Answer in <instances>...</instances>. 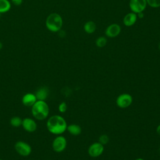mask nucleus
Returning a JSON list of instances; mask_svg holds the SVG:
<instances>
[{"label":"nucleus","mask_w":160,"mask_h":160,"mask_svg":"<svg viewBox=\"0 0 160 160\" xmlns=\"http://www.w3.org/2000/svg\"><path fill=\"white\" fill-rule=\"evenodd\" d=\"M69 134L73 136H78L82 132L81 127L76 124H71L68 125L66 129Z\"/></svg>","instance_id":"obj_14"},{"label":"nucleus","mask_w":160,"mask_h":160,"mask_svg":"<svg viewBox=\"0 0 160 160\" xmlns=\"http://www.w3.org/2000/svg\"><path fill=\"white\" fill-rule=\"evenodd\" d=\"M109 136L107 134H101L99 137V141L98 142H100L101 144H102V145H106L109 142Z\"/></svg>","instance_id":"obj_20"},{"label":"nucleus","mask_w":160,"mask_h":160,"mask_svg":"<svg viewBox=\"0 0 160 160\" xmlns=\"http://www.w3.org/2000/svg\"><path fill=\"white\" fill-rule=\"evenodd\" d=\"M11 2L15 6H19L22 4V0H11Z\"/></svg>","instance_id":"obj_22"},{"label":"nucleus","mask_w":160,"mask_h":160,"mask_svg":"<svg viewBox=\"0 0 160 160\" xmlns=\"http://www.w3.org/2000/svg\"><path fill=\"white\" fill-rule=\"evenodd\" d=\"M129 4L131 11L136 14L143 12L148 5L146 0H130Z\"/></svg>","instance_id":"obj_8"},{"label":"nucleus","mask_w":160,"mask_h":160,"mask_svg":"<svg viewBox=\"0 0 160 160\" xmlns=\"http://www.w3.org/2000/svg\"><path fill=\"white\" fill-rule=\"evenodd\" d=\"M138 19L137 14L131 12L125 15L123 18V23L127 27H130L134 25Z\"/></svg>","instance_id":"obj_12"},{"label":"nucleus","mask_w":160,"mask_h":160,"mask_svg":"<svg viewBox=\"0 0 160 160\" xmlns=\"http://www.w3.org/2000/svg\"><path fill=\"white\" fill-rule=\"evenodd\" d=\"M22 126L25 131L29 132H32L37 129L36 122L34 119L29 118H26L22 119Z\"/></svg>","instance_id":"obj_10"},{"label":"nucleus","mask_w":160,"mask_h":160,"mask_svg":"<svg viewBox=\"0 0 160 160\" xmlns=\"http://www.w3.org/2000/svg\"><path fill=\"white\" fill-rule=\"evenodd\" d=\"M147 4L151 8H157L160 7V0H146Z\"/></svg>","instance_id":"obj_19"},{"label":"nucleus","mask_w":160,"mask_h":160,"mask_svg":"<svg viewBox=\"0 0 160 160\" xmlns=\"http://www.w3.org/2000/svg\"><path fill=\"white\" fill-rule=\"evenodd\" d=\"M14 148L16 152L22 156H29L32 151L31 146L28 143L22 141H18L14 145Z\"/></svg>","instance_id":"obj_6"},{"label":"nucleus","mask_w":160,"mask_h":160,"mask_svg":"<svg viewBox=\"0 0 160 160\" xmlns=\"http://www.w3.org/2000/svg\"><path fill=\"white\" fill-rule=\"evenodd\" d=\"M104 150V145L99 142H94L89 146L88 152L91 157L98 158L103 153Z\"/></svg>","instance_id":"obj_7"},{"label":"nucleus","mask_w":160,"mask_h":160,"mask_svg":"<svg viewBox=\"0 0 160 160\" xmlns=\"http://www.w3.org/2000/svg\"><path fill=\"white\" fill-rule=\"evenodd\" d=\"M156 132L158 133V135L160 136V124L156 128Z\"/></svg>","instance_id":"obj_24"},{"label":"nucleus","mask_w":160,"mask_h":160,"mask_svg":"<svg viewBox=\"0 0 160 160\" xmlns=\"http://www.w3.org/2000/svg\"><path fill=\"white\" fill-rule=\"evenodd\" d=\"M67 122L60 115H53L48 118L46 127L49 132L55 135H61L67 129Z\"/></svg>","instance_id":"obj_1"},{"label":"nucleus","mask_w":160,"mask_h":160,"mask_svg":"<svg viewBox=\"0 0 160 160\" xmlns=\"http://www.w3.org/2000/svg\"><path fill=\"white\" fill-rule=\"evenodd\" d=\"M66 146L67 140L61 135H58V136L54 139L52 143V149L56 152H62L66 149Z\"/></svg>","instance_id":"obj_5"},{"label":"nucleus","mask_w":160,"mask_h":160,"mask_svg":"<svg viewBox=\"0 0 160 160\" xmlns=\"http://www.w3.org/2000/svg\"><path fill=\"white\" fill-rule=\"evenodd\" d=\"M35 96L38 100L45 101L49 95V89L47 87H41L35 92Z\"/></svg>","instance_id":"obj_13"},{"label":"nucleus","mask_w":160,"mask_h":160,"mask_svg":"<svg viewBox=\"0 0 160 160\" xmlns=\"http://www.w3.org/2000/svg\"><path fill=\"white\" fill-rule=\"evenodd\" d=\"M68 109V105L65 102H61L58 106V111L61 112H65Z\"/></svg>","instance_id":"obj_21"},{"label":"nucleus","mask_w":160,"mask_h":160,"mask_svg":"<svg viewBox=\"0 0 160 160\" xmlns=\"http://www.w3.org/2000/svg\"><path fill=\"white\" fill-rule=\"evenodd\" d=\"M22 119L19 116H14L10 119V124L14 128H18L22 125Z\"/></svg>","instance_id":"obj_17"},{"label":"nucleus","mask_w":160,"mask_h":160,"mask_svg":"<svg viewBox=\"0 0 160 160\" xmlns=\"http://www.w3.org/2000/svg\"><path fill=\"white\" fill-rule=\"evenodd\" d=\"M132 101V96L128 93H122L119 95L116 99V105L122 109H125L130 106Z\"/></svg>","instance_id":"obj_4"},{"label":"nucleus","mask_w":160,"mask_h":160,"mask_svg":"<svg viewBox=\"0 0 160 160\" xmlns=\"http://www.w3.org/2000/svg\"><path fill=\"white\" fill-rule=\"evenodd\" d=\"M121 26L116 23H112L109 25L105 31V34L109 38H115L121 32Z\"/></svg>","instance_id":"obj_9"},{"label":"nucleus","mask_w":160,"mask_h":160,"mask_svg":"<svg viewBox=\"0 0 160 160\" xmlns=\"http://www.w3.org/2000/svg\"><path fill=\"white\" fill-rule=\"evenodd\" d=\"M134 160H144V159H142V158H138L135 159Z\"/></svg>","instance_id":"obj_25"},{"label":"nucleus","mask_w":160,"mask_h":160,"mask_svg":"<svg viewBox=\"0 0 160 160\" xmlns=\"http://www.w3.org/2000/svg\"><path fill=\"white\" fill-rule=\"evenodd\" d=\"M32 114L38 120H44L46 119L49 113V108L45 101L37 100L31 107Z\"/></svg>","instance_id":"obj_2"},{"label":"nucleus","mask_w":160,"mask_h":160,"mask_svg":"<svg viewBox=\"0 0 160 160\" xmlns=\"http://www.w3.org/2000/svg\"><path fill=\"white\" fill-rule=\"evenodd\" d=\"M37 98L33 93H26L22 98V103L26 107H32L37 101Z\"/></svg>","instance_id":"obj_11"},{"label":"nucleus","mask_w":160,"mask_h":160,"mask_svg":"<svg viewBox=\"0 0 160 160\" xmlns=\"http://www.w3.org/2000/svg\"><path fill=\"white\" fill-rule=\"evenodd\" d=\"M96 45L99 48H103L107 44V39L104 36H100L96 40Z\"/></svg>","instance_id":"obj_18"},{"label":"nucleus","mask_w":160,"mask_h":160,"mask_svg":"<svg viewBox=\"0 0 160 160\" xmlns=\"http://www.w3.org/2000/svg\"><path fill=\"white\" fill-rule=\"evenodd\" d=\"M0 14H1V13H0Z\"/></svg>","instance_id":"obj_28"},{"label":"nucleus","mask_w":160,"mask_h":160,"mask_svg":"<svg viewBox=\"0 0 160 160\" xmlns=\"http://www.w3.org/2000/svg\"><path fill=\"white\" fill-rule=\"evenodd\" d=\"M84 30L88 34H92L94 32L96 29V24L92 21H89L84 24Z\"/></svg>","instance_id":"obj_15"},{"label":"nucleus","mask_w":160,"mask_h":160,"mask_svg":"<svg viewBox=\"0 0 160 160\" xmlns=\"http://www.w3.org/2000/svg\"><path fill=\"white\" fill-rule=\"evenodd\" d=\"M0 160H2V159H0Z\"/></svg>","instance_id":"obj_27"},{"label":"nucleus","mask_w":160,"mask_h":160,"mask_svg":"<svg viewBox=\"0 0 160 160\" xmlns=\"http://www.w3.org/2000/svg\"><path fill=\"white\" fill-rule=\"evenodd\" d=\"M11 9V3L8 0H0V13L6 12Z\"/></svg>","instance_id":"obj_16"},{"label":"nucleus","mask_w":160,"mask_h":160,"mask_svg":"<svg viewBox=\"0 0 160 160\" xmlns=\"http://www.w3.org/2000/svg\"><path fill=\"white\" fill-rule=\"evenodd\" d=\"M137 16H138V18H142L144 17L143 12H140L138 13Z\"/></svg>","instance_id":"obj_23"},{"label":"nucleus","mask_w":160,"mask_h":160,"mask_svg":"<svg viewBox=\"0 0 160 160\" xmlns=\"http://www.w3.org/2000/svg\"><path fill=\"white\" fill-rule=\"evenodd\" d=\"M46 26L47 29L53 32H58L62 26L63 21L61 16L56 12L51 13L46 19Z\"/></svg>","instance_id":"obj_3"},{"label":"nucleus","mask_w":160,"mask_h":160,"mask_svg":"<svg viewBox=\"0 0 160 160\" xmlns=\"http://www.w3.org/2000/svg\"><path fill=\"white\" fill-rule=\"evenodd\" d=\"M159 50H160V43H159Z\"/></svg>","instance_id":"obj_26"}]
</instances>
